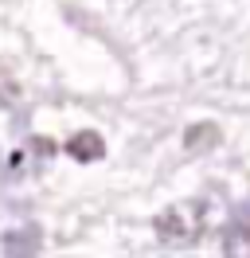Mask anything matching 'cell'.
Returning a JSON list of instances; mask_svg holds the SVG:
<instances>
[{"mask_svg":"<svg viewBox=\"0 0 250 258\" xmlns=\"http://www.w3.org/2000/svg\"><path fill=\"white\" fill-rule=\"evenodd\" d=\"M156 235L160 239H200L203 231V204L200 200H184V204H172V208H164L160 215L153 219Z\"/></svg>","mask_w":250,"mask_h":258,"instance_id":"cell-1","label":"cell"},{"mask_svg":"<svg viewBox=\"0 0 250 258\" xmlns=\"http://www.w3.org/2000/svg\"><path fill=\"white\" fill-rule=\"evenodd\" d=\"M67 157H75L78 164H94L106 157V141L94 133V129H78L75 137L67 141Z\"/></svg>","mask_w":250,"mask_h":258,"instance_id":"cell-2","label":"cell"},{"mask_svg":"<svg viewBox=\"0 0 250 258\" xmlns=\"http://www.w3.org/2000/svg\"><path fill=\"white\" fill-rule=\"evenodd\" d=\"M223 254H250V219L238 211L234 223H227L223 231Z\"/></svg>","mask_w":250,"mask_h":258,"instance_id":"cell-3","label":"cell"},{"mask_svg":"<svg viewBox=\"0 0 250 258\" xmlns=\"http://www.w3.org/2000/svg\"><path fill=\"white\" fill-rule=\"evenodd\" d=\"M219 145V125H211V121H200V125H192L184 133V149L188 153H203V149Z\"/></svg>","mask_w":250,"mask_h":258,"instance_id":"cell-4","label":"cell"},{"mask_svg":"<svg viewBox=\"0 0 250 258\" xmlns=\"http://www.w3.org/2000/svg\"><path fill=\"white\" fill-rule=\"evenodd\" d=\"M4 246H8V254H35V246H39V231H35V227L12 231V235H4Z\"/></svg>","mask_w":250,"mask_h":258,"instance_id":"cell-5","label":"cell"},{"mask_svg":"<svg viewBox=\"0 0 250 258\" xmlns=\"http://www.w3.org/2000/svg\"><path fill=\"white\" fill-rule=\"evenodd\" d=\"M16 98H20V82H16L8 71H0V110L16 106Z\"/></svg>","mask_w":250,"mask_h":258,"instance_id":"cell-6","label":"cell"}]
</instances>
